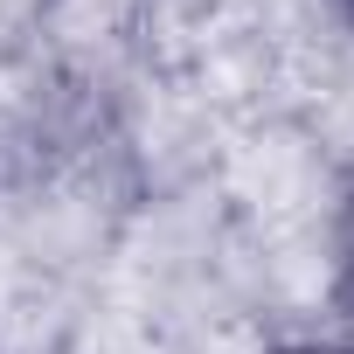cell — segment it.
<instances>
[{
  "label": "cell",
  "instance_id": "cell-1",
  "mask_svg": "<svg viewBox=\"0 0 354 354\" xmlns=\"http://www.w3.org/2000/svg\"><path fill=\"white\" fill-rule=\"evenodd\" d=\"M340 285H347V306H354V216H347V257H340Z\"/></svg>",
  "mask_w": 354,
  "mask_h": 354
},
{
  "label": "cell",
  "instance_id": "cell-3",
  "mask_svg": "<svg viewBox=\"0 0 354 354\" xmlns=\"http://www.w3.org/2000/svg\"><path fill=\"white\" fill-rule=\"evenodd\" d=\"M347 8H354V0H347Z\"/></svg>",
  "mask_w": 354,
  "mask_h": 354
},
{
  "label": "cell",
  "instance_id": "cell-2",
  "mask_svg": "<svg viewBox=\"0 0 354 354\" xmlns=\"http://www.w3.org/2000/svg\"><path fill=\"white\" fill-rule=\"evenodd\" d=\"M278 354H354V347H278Z\"/></svg>",
  "mask_w": 354,
  "mask_h": 354
}]
</instances>
